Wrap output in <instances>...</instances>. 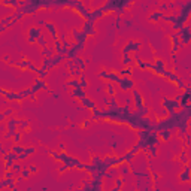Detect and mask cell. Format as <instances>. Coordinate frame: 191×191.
I'll list each match as a JSON object with an SVG mask.
<instances>
[{
	"mask_svg": "<svg viewBox=\"0 0 191 191\" xmlns=\"http://www.w3.org/2000/svg\"><path fill=\"white\" fill-rule=\"evenodd\" d=\"M39 36H40V30H39L37 27H32V29L29 30V42H30V43H34Z\"/></svg>",
	"mask_w": 191,
	"mask_h": 191,
	"instance_id": "1",
	"label": "cell"
},
{
	"mask_svg": "<svg viewBox=\"0 0 191 191\" xmlns=\"http://www.w3.org/2000/svg\"><path fill=\"white\" fill-rule=\"evenodd\" d=\"M133 100H134L136 108H140L143 105V97H142V94L137 90H133Z\"/></svg>",
	"mask_w": 191,
	"mask_h": 191,
	"instance_id": "2",
	"label": "cell"
},
{
	"mask_svg": "<svg viewBox=\"0 0 191 191\" xmlns=\"http://www.w3.org/2000/svg\"><path fill=\"white\" fill-rule=\"evenodd\" d=\"M52 52H54V50H52V48L51 46H43V50H42V54L48 58V57H52Z\"/></svg>",
	"mask_w": 191,
	"mask_h": 191,
	"instance_id": "3",
	"label": "cell"
},
{
	"mask_svg": "<svg viewBox=\"0 0 191 191\" xmlns=\"http://www.w3.org/2000/svg\"><path fill=\"white\" fill-rule=\"evenodd\" d=\"M21 136H22V133H14V142H19L21 140Z\"/></svg>",
	"mask_w": 191,
	"mask_h": 191,
	"instance_id": "4",
	"label": "cell"
},
{
	"mask_svg": "<svg viewBox=\"0 0 191 191\" xmlns=\"http://www.w3.org/2000/svg\"><path fill=\"white\" fill-rule=\"evenodd\" d=\"M3 118H5V113H3V112H0V121H3Z\"/></svg>",
	"mask_w": 191,
	"mask_h": 191,
	"instance_id": "5",
	"label": "cell"
}]
</instances>
